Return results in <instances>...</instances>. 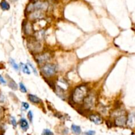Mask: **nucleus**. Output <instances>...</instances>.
Wrapping results in <instances>:
<instances>
[{
    "label": "nucleus",
    "instance_id": "obj_13",
    "mask_svg": "<svg viewBox=\"0 0 135 135\" xmlns=\"http://www.w3.org/2000/svg\"><path fill=\"white\" fill-rule=\"evenodd\" d=\"M71 130L72 132L77 135H79L81 133V128L80 126L76 125H72L71 126Z\"/></svg>",
    "mask_w": 135,
    "mask_h": 135
},
{
    "label": "nucleus",
    "instance_id": "obj_3",
    "mask_svg": "<svg viewBox=\"0 0 135 135\" xmlns=\"http://www.w3.org/2000/svg\"><path fill=\"white\" fill-rule=\"evenodd\" d=\"M96 95L93 93H90L87 97H85L82 104L85 110L90 111V110H92V109L96 106Z\"/></svg>",
    "mask_w": 135,
    "mask_h": 135
},
{
    "label": "nucleus",
    "instance_id": "obj_21",
    "mask_svg": "<svg viewBox=\"0 0 135 135\" xmlns=\"http://www.w3.org/2000/svg\"><path fill=\"white\" fill-rule=\"evenodd\" d=\"M11 122L12 125L14 127H17V121H16L15 118L14 117H11Z\"/></svg>",
    "mask_w": 135,
    "mask_h": 135
},
{
    "label": "nucleus",
    "instance_id": "obj_7",
    "mask_svg": "<svg viewBox=\"0 0 135 135\" xmlns=\"http://www.w3.org/2000/svg\"><path fill=\"white\" fill-rule=\"evenodd\" d=\"M34 42L30 41V44H28V47L30 48V50L32 51V52H35V53H39L40 51L41 50V47H42V45L39 43L38 40H33Z\"/></svg>",
    "mask_w": 135,
    "mask_h": 135
},
{
    "label": "nucleus",
    "instance_id": "obj_12",
    "mask_svg": "<svg viewBox=\"0 0 135 135\" xmlns=\"http://www.w3.org/2000/svg\"><path fill=\"white\" fill-rule=\"evenodd\" d=\"M0 7L3 11H7L10 9V5L6 0H2L0 3Z\"/></svg>",
    "mask_w": 135,
    "mask_h": 135
},
{
    "label": "nucleus",
    "instance_id": "obj_24",
    "mask_svg": "<svg viewBox=\"0 0 135 135\" xmlns=\"http://www.w3.org/2000/svg\"><path fill=\"white\" fill-rule=\"evenodd\" d=\"M0 84H2L3 85H6V84H7V82L5 80V78L1 75H0Z\"/></svg>",
    "mask_w": 135,
    "mask_h": 135
},
{
    "label": "nucleus",
    "instance_id": "obj_26",
    "mask_svg": "<svg viewBox=\"0 0 135 135\" xmlns=\"http://www.w3.org/2000/svg\"><path fill=\"white\" fill-rule=\"evenodd\" d=\"M2 116H3V110L0 107V119H1V118L2 117Z\"/></svg>",
    "mask_w": 135,
    "mask_h": 135
},
{
    "label": "nucleus",
    "instance_id": "obj_8",
    "mask_svg": "<svg viewBox=\"0 0 135 135\" xmlns=\"http://www.w3.org/2000/svg\"><path fill=\"white\" fill-rule=\"evenodd\" d=\"M89 119L92 122H94L96 125L102 124L103 122V119L100 115L99 114H96V113H92L89 115Z\"/></svg>",
    "mask_w": 135,
    "mask_h": 135
},
{
    "label": "nucleus",
    "instance_id": "obj_5",
    "mask_svg": "<svg viewBox=\"0 0 135 135\" xmlns=\"http://www.w3.org/2000/svg\"><path fill=\"white\" fill-rule=\"evenodd\" d=\"M52 56L50 52H44V53H38L35 56V60L37 63L40 65L48 63V61L52 59Z\"/></svg>",
    "mask_w": 135,
    "mask_h": 135
},
{
    "label": "nucleus",
    "instance_id": "obj_23",
    "mask_svg": "<svg viewBox=\"0 0 135 135\" xmlns=\"http://www.w3.org/2000/svg\"><path fill=\"white\" fill-rule=\"evenodd\" d=\"M28 119H29L30 121L32 122V119H33V113H32V111H29V112H28Z\"/></svg>",
    "mask_w": 135,
    "mask_h": 135
},
{
    "label": "nucleus",
    "instance_id": "obj_17",
    "mask_svg": "<svg viewBox=\"0 0 135 135\" xmlns=\"http://www.w3.org/2000/svg\"><path fill=\"white\" fill-rule=\"evenodd\" d=\"M9 79L10 80L9 82V87L13 90H17V84H16V82L13 81V79H11L10 77H9Z\"/></svg>",
    "mask_w": 135,
    "mask_h": 135
},
{
    "label": "nucleus",
    "instance_id": "obj_25",
    "mask_svg": "<svg viewBox=\"0 0 135 135\" xmlns=\"http://www.w3.org/2000/svg\"><path fill=\"white\" fill-rule=\"evenodd\" d=\"M95 133L96 132L94 131H88L84 132V135H95Z\"/></svg>",
    "mask_w": 135,
    "mask_h": 135
},
{
    "label": "nucleus",
    "instance_id": "obj_15",
    "mask_svg": "<svg viewBox=\"0 0 135 135\" xmlns=\"http://www.w3.org/2000/svg\"><path fill=\"white\" fill-rule=\"evenodd\" d=\"M127 124L130 126H132L135 124V115H131L129 117L127 118Z\"/></svg>",
    "mask_w": 135,
    "mask_h": 135
},
{
    "label": "nucleus",
    "instance_id": "obj_14",
    "mask_svg": "<svg viewBox=\"0 0 135 135\" xmlns=\"http://www.w3.org/2000/svg\"><path fill=\"white\" fill-rule=\"evenodd\" d=\"M21 69L24 73H25V74H27V75L30 74V71L29 67H28L27 65L24 64V63H21Z\"/></svg>",
    "mask_w": 135,
    "mask_h": 135
},
{
    "label": "nucleus",
    "instance_id": "obj_10",
    "mask_svg": "<svg viewBox=\"0 0 135 135\" xmlns=\"http://www.w3.org/2000/svg\"><path fill=\"white\" fill-rule=\"evenodd\" d=\"M28 100H29L30 102H31L32 103H42V100L40 99L39 97L38 96H35V95L33 94H30L28 95Z\"/></svg>",
    "mask_w": 135,
    "mask_h": 135
},
{
    "label": "nucleus",
    "instance_id": "obj_18",
    "mask_svg": "<svg viewBox=\"0 0 135 135\" xmlns=\"http://www.w3.org/2000/svg\"><path fill=\"white\" fill-rule=\"evenodd\" d=\"M19 89L21 91V92H22V93H27V88H26V87L24 85V84L22 83V82H20L19 83Z\"/></svg>",
    "mask_w": 135,
    "mask_h": 135
},
{
    "label": "nucleus",
    "instance_id": "obj_2",
    "mask_svg": "<svg viewBox=\"0 0 135 135\" xmlns=\"http://www.w3.org/2000/svg\"><path fill=\"white\" fill-rule=\"evenodd\" d=\"M57 67L54 63H46L40 67L41 74L45 78H52L57 73Z\"/></svg>",
    "mask_w": 135,
    "mask_h": 135
},
{
    "label": "nucleus",
    "instance_id": "obj_11",
    "mask_svg": "<svg viewBox=\"0 0 135 135\" xmlns=\"http://www.w3.org/2000/svg\"><path fill=\"white\" fill-rule=\"evenodd\" d=\"M33 31V27L30 24V22H27L25 24V27H24V32H25V34L27 35H31Z\"/></svg>",
    "mask_w": 135,
    "mask_h": 135
},
{
    "label": "nucleus",
    "instance_id": "obj_6",
    "mask_svg": "<svg viewBox=\"0 0 135 135\" xmlns=\"http://www.w3.org/2000/svg\"><path fill=\"white\" fill-rule=\"evenodd\" d=\"M127 118L125 115V112L122 111L117 112L115 115V124L117 126H124L127 122Z\"/></svg>",
    "mask_w": 135,
    "mask_h": 135
},
{
    "label": "nucleus",
    "instance_id": "obj_4",
    "mask_svg": "<svg viewBox=\"0 0 135 135\" xmlns=\"http://www.w3.org/2000/svg\"><path fill=\"white\" fill-rule=\"evenodd\" d=\"M48 8V3L44 1H36L34 3H31L27 8L28 11H34V10H38L44 12Z\"/></svg>",
    "mask_w": 135,
    "mask_h": 135
},
{
    "label": "nucleus",
    "instance_id": "obj_27",
    "mask_svg": "<svg viewBox=\"0 0 135 135\" xmlns=\"http://www.w3.org/2000/svg\"><path fill=\"white\" fill-rule=\"evenodd\" d=\"M54 1H57V0H54Z\"/></svg>",
    "mask_w": 135,
    "mask_h": 135
},
{
    "label": "nucleus",
    "instance_id": "obj_9",
    "mask_svg": "<svg viewBox=\"0 0 135 135\" xmlns=\"http://www.w3.org/2000/svg\"><path fill=\"white\" fill-rule=\"evenodd\" d=\"M19 125L20 127L24 131H27V130L28 129V128H29L28 122L25 118H21V119H20Z\"/></svg>",
    "mask_w": 135,
    "mask_h": 135
},
{
    "label": "nucleus",
    "instance_id": "obj_19",
    "mask_svg": "<svg viewBox=\"0 0 135 135\" xmlns=\"http://www.w3.org/2000/svg\"><path fill=\"white\" fill-rule=\"evenodd\" d=\"M42 135H53V133L50 129H44L42 132Z\"/></svg>",
    "mask_w": 135,
    "mask_h": 135
},
{
    "label": "nucleus",
    "instance_id": "obj_22",
    "mask_svg": "<svg viewBox=\"0 0 135 135\" xmlns=\"http://www.w3.org/2000/svg\"><path fill=\"white\" fill-rule=\"evenodd\" d=\"M22 107L24 110H27L29 108V104L28 103H27V102H22Z\"/></svg>",
    "mask_w": 135,
    "mask_h": 135
},
{
    "label": "nucleus",
    "instance_id": "obj_16",
    "mask_svg": "<svg viewBox=\"0 0 135 135\" xmlns=\"http://www.w3.org/2000/svg\"><path fill=\"white\" fill-rule=\"evenodd\" d=\"M9 63L10 64H11V65L12 66V67H13L15 71H19V66L18 65V64L16 63L15 61L12 58L9 59Z\"/></svg>",
    "mask_w": 135,
    "mask_h": 135
},
{
    "label": "nucleus",
    "instance_id": "obj_1",
    "mask_svg": "<svg viewBox=\"0 0 135 135\" xmlns=\"http://www.w3.org/2000/svg\"><path fill=\"white\" fill-rule=\"evenodd\" d=\"M89 94L87 85L82 84L76 87L71 94V100L75 104H82L85 97Z\"/></svg>",
    "mask_w": 135,
    "mask_h": 135
},
{
    "label": "nucleus",
    "instance_id": "obj_20",
    "mask_svg": "<svg viewBox=\"0 0 135 135\" xmlns=\"http://www.w3.org/2000/svg\"><path fill=\"white\" fill-rule=\"evenodd\" d=\"M28 65L30 66V68L32 69V71H33V72L34 73V75H38V72H37V71H36V68L34 67L33 65H32V63H30V62H28Z\"/></svg>",
    "mask_w": 135,
    "mask_h": 135
}]
</instances>
